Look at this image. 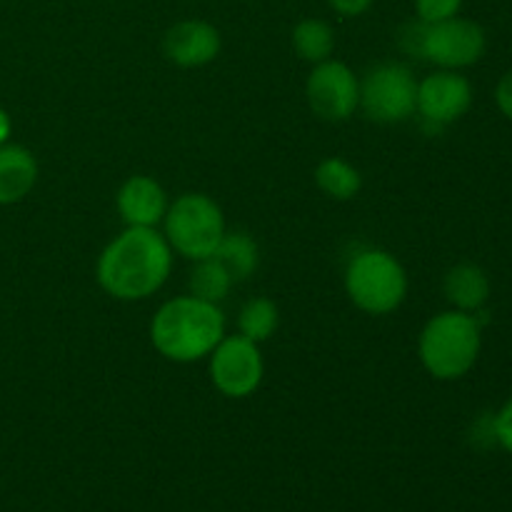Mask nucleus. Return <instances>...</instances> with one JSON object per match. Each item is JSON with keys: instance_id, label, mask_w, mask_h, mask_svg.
Segmentation results:
<instances>
[{"instance_id": "nucleus-1", "label": "nucleus", "mask_w": 512, "mask_h": 512, "mask_svg": "<svg viewBox=\"0 0 512 512\" xmlns=\"http://www.w3.org/2000/svg\"><path fill=\"white\" fill-rule=\"evenodd\" d=\"M173 270V248L155 228H125L100 253L95 278L115 300H145Z\"/></svg>"}, {"instance_id": "nucleus-2", "label": "nucleus", "mask_w": 512, "mask_h": 512, "mask_svg": "<svg viewBox=\"0 0 512 512\" xmlns=\"http://www.w3.org/2000/svg\"><path fill=\"white\" fill-rule=\"evenodd\" d=\"M225 338V315L218 303L195 295H180L158 308L150 323V340L163 358L173 363H195L208 358Z\"/></svg>"}, {"instance_id": "nucleus-3", "label": "nucleus", "mask_w": 512, "mask_h": 512, "mask_svg": "<svg viewBox=\"0 0 512 512\" xmlns=\"http://www.w3.org/2000/svg\"><path fill=\"white\" fill-rule=\"evenodd\" d=\"M483 348V320L475 313L445 310L428 320L418 340L423 368L438 380H458L473 370Z\"/></svg>"}, {"instance_id": "nucleus-4", "label": "nucleus", "mask_w": 512, "mask_h": 512, "mask_svg": "<svg viewBox=\"0 0 512 512\" xmlns=\"http://www.w3.org/2000/svg\"><path fill=\"white\" fill-rule=\"evenodd\" d=\"M345 290L355 308L368 315H388L408 295V273L395 255L380 248H365L345 268Z\"/></svg>"}, {"instance_id": "nucleus-5", "label": "nucleus", "mask_w": 512, "mask_h": 512, "mask_svg": "<svg viewBox=\"0 0 512 512\" xmlns=\"http://www.w3.org/2000/svg\"><path fill=\"white\" fill-rule=\"evenodd\" d=\"M165 240L188 260H203L218 250L225 235V215L205 193H185L168 205L163 218Z\"/></svg>"}, {"instance_id": "nucleus-6", "label": "nucleus", "mask_w": 512, "mask_h": 512, "mask_svg": "<svg viewBox=\"0 0 512 512\" xmlns=\"http://www.w3.org/2000/svg\"><path fill=\"white\" fill-rule=\"evenodd\" d=\"M418 80L405 63H380L360 80V108L375 123H403L415 115Z\"/></svg>"}, {"instance_id": "nucleus-7", "label": "nucleus", "mask_w": 512, "mask_h": 512, "mask_svg": "<svg viewBox=\"0 0 512 512\" xmlns=\"http://www.w3.org/2000/svg\"><path fill=\"white\" fill-rule=\"evenodd\" d=\"M210 358V380L225 398H248L260 388L265 375L260 345L243 335H225Z\"/></svg>"}, {"instance_id": "nucleus-8", "label": "nucleus", "mask_w": 512, "mask_h": 512, "mask_svg": "<svg viewBox=\"0 0 512 512\" xmlns=\"http://www.w3.org/2000/svg\"><path fill=\"white\" fill-rule=\"evenodd\" d=\"M488 48L485 30L470 18L443 20L425 30L423 60L435 63L440 70H463L478 63Z\"/></svg>"}, {"instance_id": "nucleus-9", "label": "nucleus", "mask_w": 512, "mask_h": 512, "mask_svg": "<svg viewBox=\"0 0 512 512\" xmlns=\"http://www.w3.org/2000/svg\"><path fill=\"white\" fill-rule=\"evenodd\" d=\"M308 105L318 118L328 123H343L360 108V80L340 60H323L313 65L305 85Z\"/></svg>"}, {"instance_id": "nucleus-10", "label": "nucleus", "mask_w": 512, "mask_h": 512, "mask_svg": "<svg viewBox=\"0 0 512 512\" xmlns=\"http://www.w3.org/2000/svg\"><path fill=\"white\" fill-rule=\"evenodd\" d=\"M470 105H473V85L458 70H435L418 83L415 113L433 133L463 118Z\"/></svg>"}, {"instance_id": "nucleus-11", "label": "nucleus", "mask_w": 512, "mask_h": 512, "mask_svg": "<svg viewBox=\"0 0 512 512\" xmlns=\"http://www.w3.org/2000/svg\"><path fill=\"white\" fill-rule=\"evenodd\" d=\"M220 48V30L208 20H180L163 38L165 58L180 68H203L218 58Z\"/></svg>"}, {"instance_id": "nucleus-12", "label": "nucleus", "mask_w": 512, "mask_h": 512, "mask_svg": "<svg viewBox=\"0 0 512 512\" xmlns=\"http://www.w3.org/2000/svg\"><path fill=\"white\" fill-rule=\"evenodd\" d=\"M115 208L128 228H158L168 213V195L150 175H130L115 195Z\"/></svg>"}, {"instance_id": "nucleus-13", "label": "nucleus", "mask_w": 512, "mask_h": 512, "mask_svg": "<svg viewBox=\"0 0 512 512\" xmlns=\"http://www.w3.org/2000/svg\"><path fill=\"white\" fill-rule=\"evenodd\" d=\"M38 183V160L23 145H0V205L28 198Z\"/></svg>"}, {"instance_id": "nucleus-14", "label": "nucleus", "mask_w": 512, "mask_h": 512, "mask_svg": "<svg viewBox=\"0 0 512 512\" xmlns=\"http://www.w3.org/2000/svg\"><path fill=\"white\" fill-rule=\"evenodd\" d=\"M445 298L450 300L455 310L463 313H480L490 298V280L480 265L460 263L448 270L445 275Z\"/></svg>"}, {"instance_id": "nucleus-15", "label": "nucleus", "mask_w": 512, "mask_h": 512, "mask_svg": "<svg viewBox=\"0 0 512 512\" xmlns=\"http://www.w3.org/2000/svg\"><path fill=\"white\" fill-rule=\"evenodd\" d=\"M213 255L223 263V268L228 270L233 283L235 280L250 278V275L255 273V268H258L260 260L258 243H255L253 235H248L245 230H233V233L225 230L223 240H220L218 250H215Z\"/></svg>"}, {"instance_id": "nucleus-16", "label": "nucleus", "mask_w": 512, "mask_h": 512, "mask_svg": "<svg viewBox=\"0 0 512 512\" xmlns=\"http://www.w3.org/2000/svg\"><path fill=\"white\" fill-rule=\"evenodd\" d=\"M315 183L328 198L333 200H350L363 188V175L355 165H350L343 158H325L315 168Z\"/></svg>"}, {"instance_id": "nucleus-17", "label": "nucleus", "mask_w": 512, "mask_h": 512, "mask_svg": "<svg viewBox=\"0 0 512 512\" xmlns=\"http://www.w3.org/2000/svg\"><path fill=\"white\" fill-rule=\"evenodd\" d=\"M293 48L308 63L318 65L330 60L335 50V33L325 20L305 18L293 28Z\"/></svg>"}, {"instance_id": "nucleus-18", "label": "nucleus", "mask_w": 512, "mask_h": 512, "mask_svg": "<svg viewBox=\"0 0 512 512\" xmlns=\"http://www.w3.org/2000/svg\"><path fill=\"white\" fill-rule=\"evenodd\" d=\"M190 295L200 300H208V303H220V300L228 295L233 278H230L228 270L223 268L215 255L203 260H195V268L190 270Z\"/></svg>"}, {"instance_id": "nucleus-19", "label": "nucleus", "mask_w": 512, "mask_h": 512, "mask_svg": "<svg viewBox=\"0 0 512 512\" xmlns=\"http://www.w3.org/2000/svg\"><path fill=\"white\" fill-rule=\"evenodd\" d=\"M280 315H278V305L273 303L270 298H253L243 305L238 315V328L240 335L253 343H265L270 335L278 330Z\"/></svg>"}, {"instance_id": "nucleus-20", "label": "nucleus", "mask_w": 512, "mask_h": 512, "mask_svg": "<svg viewBox=\"0 0 512 512\" xmlns=\"http://www.w3.org/2000/svg\"><path fill=\"white\" fill-rule=\"evenodd\" d=\"M460 8H463V0H415L418 20L428 25L455 18V15H460Z\"/></svg>"}, {"instance_id": "nucleus-21", "label": "nucleus", "mask_w": 512, "mask_h": 512, "mask_svg": "<svg viewBox=\"0 0 512 512\" xmlns=\"http://www.w3.org/2000/svg\"><path fill=\"white\" fill-rule=\"evenodd\" d=\"M425 30H428V23L423 20H410V23L400 25L398 30V45L413 58L423 60V45H425Z\"/></svg>"}, {"instance_id": "nucleus-22", "label": "nucleus", "mask_w": 512, "mask_h": 512, "mask_svg": "<svg viewBox=\"0 0 512 512\" xmlns=\"http://www.w3.org/2000/svg\"><path fill=\"white\" fill-rule=\"evenodd\" d=\"M493 418H495V440H498L500 448H505L508 453H512V398L493 415Z\"/></svg>"}, {"instance_id": "nucleus-23", "label": "nucleus", "mask_w": 512, "mask_h": 512, "mask_svg": "<svg viewBox=\"0 0 512 512\" xmlns=\"http://www.w3.org/2000/svg\"><path fill=\"white\" fill-rule=\"evenodd\" d=\"M495 103H498L500 113L508 120H512V70H508V73L500 78L498 88H495Z\"/></svg>"}, {"instance_id": "nucleus-24", "label": "nucleus", "mask_w": 512, "mask_h": 512, "mask_svg": "<svg viewBox=\"0 0 512 512\" xmlns=\"http://www.w3.org/2000/svg\"><path fill=\"white\" fill-rule=\"evenodd\" d=\"M328 5L343 18H358L373 5V0H328Z\"/></svg>"}, {"instance_id": "nucleus-25", "label": "nucleus", "mask_w": 512, "mask_h": 512, "mask_svg": "<svg viewBox=\"0 0 512 512\" xmlns=\"http://www.w3.org/2000/svg\"><path fill=\"white\" fill-rule=\"evenodd\" d=\"M13 133V123H10V115L0 108V145H5Z\"/></svg>"}]
</instances>
